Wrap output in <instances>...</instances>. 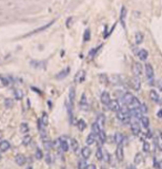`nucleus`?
I'll use <instances>...</instances> for the list:
<instances>
[{"label": "nucleus", "instance_id": "obj_1", "mask_svg": "<svg viewBox=\"0 0 162 169\" xmlns=\"http://www.w3.org/2000/svg\"><path fill=\"white\" fill-rule=\"evenodd\" d=\"M108 107H109V109H110V111L115 112V113H117V112L119 111L120 108H121V106H120V103H119V101H117V100L110 101V103H109V104H108Z\"/></svg>", "mask_w": 162, "mask_h": 169}, {"label": "nucleus", "instance_id": "obj_2", "mask_svg": "<svg viewBox=\"0 0 162 169\" xmlns=\"http://www.w3.org/2000/svg\"><path fill=\"white\" fill-rule=\"evenodd\" d=\"M133 97H134V96L131 93H123L121 96V102L123 103L124 105H129L131 103V101L133 100Z\"/></svg>", "mask_w": 162, "mask_h": 169}, {"label": "nucleus", "instance_id": "obj_3", "mask_svg": "<svg viewBox=\"0 0 162 169\" xmlns=\"http://www.w3.org/2000/svg\"><path fill=\"white\" fill-rule=\"evenodd\" d=\"M132 71H133V74H134V76H138V78H140L142 74V65L140 64V63L135 62L134 64H133L132 66Z\"/></svg>", "mask_w": 162, "mask_h": 169}, {"label": "nucleus", "instance_id": "obj_4", "mask_svg": "<svg viewBox=\"0 0 162 169\" xmlns=\"http://www.w3.org/2000/svg\"><path fill=\"white\" fill-rule=\"evenodd\" d=\"M145 75L149 80H153V76H154V71H153V67L151 64H145Z\"/></svg>", "mask_w": 162, "mask_h": 169}, {"label": "nucleus", "instance_id": "obj_5", "mask_svg": "<svg viewBox=\"0 0 162 169\" xmlns=\"http://www.w3.org/2000/svg\"><path fill=\"white\" fill-rule=\"evenodd\" d=\"M115 157L119 161H122L123 160V157H124V153H123V147L122 145H119L117 147V150H115Z\"/></svg>", "mask_w": 162, "mask_h": 169}, {"label": "nucleus", "instance_id": "obj_6", "mask_svg": "<svg viewBox=\"0 0 162 169\" xmlns=\"http://www.w3.org/2000/svg\"><path fill=\"white\" fill-rule=\"evenodd\" d=\"M110 101H111L110 94H109L108 92H102V94H101V103L102 104L108 106V104L110 103Z\"/></svg>", "mask_w": 162, "mask_h": 169}, {"label": "nucleus", "instance_id": "obj_7", "mask_svg": "<svg viewBox=\"0 0 162 169\" xmlns=\"http://www.w3.org/2000/svg\"><path fill=\"white\" fill-rule=\"evenodd\" d=\"M131 83H132V87L135 90V91L140 90V87H141V81H140V78L134 76V78H132V81H131Z\"/></svg>", "mask_w": 162, "mask_h": 169}, {"label": "nucleus", "instance_id": "obj_8", "mask_svg": "<svg viewBox=\"0 0 162 169\" xmlns=\"http://www.w3.org/2000/svg\"><path fill=\"white\" fill-rule=\"evenodd\" d=\"M15 161H16V164L19 165V166H23V165L26 164V157H24L23 155H21V154H19V155L16 156Z\"/></svg>", "mask_w": 162, "mask_h": 169}, {"label": "nucleus", "instance_id": "obj_9", "mask_svg": "<svg viewBox=\"0 0 162 169\" xmlns=\"http://www.w3.org/2000/svg\"><path fill=\"white\" fill-rule=\"evenodd\" d=\"M140 129H141L140 124L137 122V120H134V122L131 124V130H132V133L134 134V135H138V134L140 133Z\"/></svg>", "mask_w": 162, "mask_h": 169}, {"label": "nucleus", "instance_id": "obj_10", "mask_svg": "<svg viewBox=\"0 0 162 169\" xmlns=\"http://www.w3.org/2000/svg\"><path fill=\"white\" fill-rule=\"evenodd\" d=\"M110 82L112 84H122V80H121V76L120 75H117V74H113V75L110 76Z\"/></svg>", "mask_w": 162, "mask_h": 169}, {"label": "nucleus", "instance_id": "obj_11", "mask_svg": "<svg viewBox=\"0 0 162 169\" xmlns=\"http://www.w3.org/2000/svg\"><path fill=\"white\" fill-rule=\"evenodd\" d=\"M143 39H144L143 33H142V32H140V31H138L137 33H135V36H134V42H135V44H141V43L143 42Z\"/></svg>", "mask_w": 162, "mask_h": 169}, {"label": "nucleus", "instance_id": "obj_12", "mask_svg": "<svg viewBox=\"0 0 162 169\" xmlns=\"http://www.w3.org/2000/svg\"><path fill=\"white\" fill-rule=\"evenodd\" d=\"M9 148H10V143H9L8 140H2V142H0V151H1V153L7 151Z\"/></svg>", "mask_w": 162, "mask_h": 169}, {"label": "nucleus", "instance_id": "obj_13", "mask_svg": "<svg viewBox=\"0 0 162 169\" xmlns=\"http://www.w3.org/2000/svg\"><path fill=\"white\" fill-rule=\"evenodd\" d=\"M80 107H81V109H83V111L88 109V101H87L86 94H82L81 101H80Z\"/></svg>", "mask_w": 162, "mask_h": 169}, {"label": "nucleus", "instance_id": "obj_14", "mask_svg": "<svg viewBox=\"0 0 162 169\" xmlns=\"http://www.w3.org/2000/svg\"><path fill=\"white\" fill-rule=\"evenodd\" d=\"M150 98L154 103H159L160 102V96H159V94H158V92L154 91V90H151L150 91Z\"/></svg>", "mask_w": 162, "mask_h": 169}, {"label": "nucleus", "instance_id": "obj_15", "mask_svg": "<svg viewBox=\"0 0 162 169\" xmlns=\"http://www.w3.org/2000/svg\"><path fill=\"white\" fill-rule=\"evenodd\" d=\"M114 142L117 143L118 145H121L122 143L124 142V136H123V134H121V133L114 134Z\"/></svg>", "mask_w": 162, "mask_h": 169}, {"label": "nucleus", "instance_id": "obj_16", "mask_svg": "<svg viewBox=\"0 0 162 169\" xmlns=\"http://www.w3.org/2000/svg\"><path fill=\"white\" fill-rule=\"evenodd\" d=\"M148 55H149L148 51L144 50V49L140 50V51L138 52V56H139V59H140V60H142V61H145L146 59H148Z\"/></svg>", "mask_w": 162, "mask_h": 169}, {"label": "nucleus", "instance_id": "obj_17", "mask_svg": "<svg viewBox=\"0 0 162 169\" xmlns=\"http://www.w3.org/2000/svg\"><path fill=\"white\" fill-rule=\"evenodd\" d=\"M60 146H59V148H60V150L61 151H67L68 150V148H69V146H68V144H67V142H66V138H63V137H61L60 138Z\"/></svg>", "mask_w": 162, "mask_h": 169}, {"label": "nucleus", "instance_id": "obj_18", "mask_svg": "<svg viewBox=\"0 0 162 169\" xmlns=\"http://www.w3.org/2000/svg\"><path fill=\"white\" fill-rule=\"evenodd\" d=\"M97 134H94V133H91V134H89L88 135V137H87V139H86V143H87V145H92L93 143L95 142V138H97Z\"/></svg>", "mask_w": 162, "mask_h": 169}, {"label": "nucleus", "instance_id": "obj_19", "mask_svg": "<svg viewBox=\"0 0 162 169\" xmlns=\"http://www.w3.org/2000/svg\"><path fill=\"white\" fill-rule=\"evenodd\" d=\"M90 155H91L90 148H89V147H83L82 150H81V156L82 157H83L84 159H88V158L90 157Z\"/></svg>", "mask_w": 162, "mask_h": 169}, {"label": "nucleus", "instance_id": "obj_20", "mask_svg": "<svg viewBox=\"0 0 162 169\" xmlns=\"http://www.w3.org/2000/svg\"><path fill=\"white\" fill-rule=\"evenodd\" d=\"M38 126H39L38 127V129H39L40 134L42 135V137H44V135H46V125L41 122V119L38 120Z\"/></svg>", "mask_w": 162, "mask_h": 169}, {"label": "nucleus", "instance_id": "obj_21", "mask_svg": "<svg viewBox=\"0 0 162 169\" xmlns=\"http://www.w3.org/2000/svg\"><path fill=\"white\" fill-rule=\"evenodd\" d=\"M140 105H141V104H140L139 100H138L137 97H133V100L131 101V103L128 105V106L130 107V108H139Z\"/></svg>", "mask_w": 162, "mask_h": 169}, {"label": "nucleus", "instance_id": "obj_22", "mask_svg": "<svg viewBox=\"0 0 162 169\" xmlns=\"http://www.w3.org/2000/svg\"><path fill=\"white\" fill-rule=\"evenodd\" d=\"M104 122H106V116L103 115V114H100V115H98V119H97V123L100 125V127H103L104 125Z\"/></svg>", "mask_w": 162, "mask_h": 169}, {"label": "nucleus", "instance_id": "obj_23", "mask_svg": "<svg viewBox=\"0 0 162 169\" xmlns=\"http://www.w3.org/2000/svg\"><path fill=\"white\" fill-rule=\"evenodd\" d=\"M91 129H92V133H94V134H99V131L101 130V127H100V125L98 124L97 122L95 123H93L92 124V126H91Z\"/></svg>", "mask_w": 162, "mask_h": 169}, {"label": "nucleus", "instance_id": "obj_24", "mask_svg": "<svg viewBox=\"0 0 162 169\" xmlns=\"http://www.w3.org/2000/svg\"><path fill=\"white\" fill-rule=\"evenodd\" d=\"M52 23H53V20H52V21H50V22H49L48 25L43 26V27H41V28H38V29H36L33 32H31V33H29V36H30V34H33V33H37V32H41L42 30H44V29H47V28H49L51 25H52Z\"/></svg>", "mask_w": 162, "mask_h": 169}, {"label": "nucleus", "instance_id": "obj_25", "mask_svg": "<svg viewBox=\"0 0 162 169\" xmlns=\"http://www.w3.org/2000/svg\"><path fill=\"white\" fill-rule=\"evenodd\" d=\"M70 144H71L70 146H71V148H72V150L73 151H77L78 148H79V143H78L74 138H72V139L70 140Z\"/></svg>", "mask_w": 162, "mask_h": 169}, {"label": "nucleus", "instance_id": "obj_26", "mask_svg": "<svg viewBox=\"0 0 162 169\" xmlns=\"http://www.w3.org/2000/svg\"><path fill=\"white\" fill-rule=\"evenodd\" d=\"M140 119H141V125L143 126V128H148V127H149V123H150V122H149V118L146 117V116H142Z\"/></svg>", "mask_w": 162, "mask_h": 169}, {"label": "nucleus", "instance_id": "obj_27", "mask_svg": "<svg viewBox=\"0 0 162 169\" xmlns=\"http://www.w3.org/2000/svg\"><path fill=\"white\" fill-rule=\"evenodd\" d=\"M98 136H99V139H100V142L103 144V143H106V140H107V135H106V133H104L103 130H100L99 131V134H98Z\"/></svg>", "mask_w": 162, "mask_h": 169}, {"label": "nucleus", "instance_id": "obj_28", "mask_svg": "<svg viewBox=\"0 0 162 169\" xmlns=\"http://www.w3.org/2000/svg\"><path fill=\"white\" fill-rule=\"evenodd\" d=\"M143 161V157H142L141 154H137L134 156V165H140Z\"/></svg>", "mask_w": 162, "mask_h": 169}, {"label": "nucleus", "instance_id": "obj_29", "mask_svg": "<svg viewBox=\"0 0 162 169\" xmlns=\"http://www.w3.org/2000/svg\"><path fill=\"white\" fill-rule=\"evenodd\" d=\"M20 131H21L22 134H26L29 131V126L28 124H26V123H22L21 125H20Z\"/></svg>", "mask_w": 162, "mask_h": 169}, {"label": "nucleus", "instance_id": "obj_30", "mask_svg": "<svg viewBox=\"0 0 162 169\" xmlns=\"http://www.w3.org/2000/svg\"><path fill=\"white\" fill-rule=\"evenodd\" d=\"M83 80H84V71H81V72H79V73H78L77 78H75V81H77V82H79V83H81Z\"/></svg>", "mask_w": 162, "mask_h": 169}, {"label": "nucleus", "instance_id": "obj_31", "mask_svg": "<svg viewBox=\"0 0 162 169\" xmlns=\"http://www.w3.org/2000/svg\"><path fill=\"white\" fill-rule=\"evenodd\" d=\"M78 168L79 169H87V161H86L84 158L78 162Z\"/></svg>", "mask_w": 162, "mask_h": 169}, {"label": "nucleus", "instance_id": "obj_32", "mask_svg": "<svg viewBox=\"0 0 162 169\" xmlns=\"http://www.w3.org/2000/svg\"><path fill=\"white\" fill-rule=\"evenodd\" d=\"M90 37H91L90 29H86V31H84V33H83V40L84 41H89L90 40Z\"/></svg>", "mask_w": 162, "mask_h": 169}, {"label": "nucleus", "instance_id": "obj_33", "mask_svg": "<svg viewBox=\"0 0 162 169\" xmlns=\"http://www.w3.org/2000/svg\"><path fill=\"white\" fill-rule=\"evenodd\" d=\"M74 96H75L74 89H73V87H71L70 92H69V98H70V102L71 103H73V101H74Z\"/></svg>", "mask_w": 162, "mask_h": 169}, {"label": "nucleus", "instance_id": "obj_34", "mask_svg": "<svg viewBox=\"0 0 162 169\" xmlns=\"http://www.w3.org/2000/svg\"><path fill=\"white\" fill-rule=\"evenodd\" d=\"M31 140H32V138H31V136H29V135H27V136H24L23 137V139H22V144L23 145H29L31 143Z\"/></svg>", "mask_w": 162, "mask_h": 169}, {"label": "nucleus", "instance_id": "obj_35", "mask_svg": "<svg viewBox=\"0 0 162 169\" xmlns=\"http://www.w3.org/2000/svg\"><path fill=\"white\" fill-rule=\"evenodd\" d=\"M87 127V124H86V122H84L83 119H80L79 120V123H78V128L80 129V130H83L84 128Z\"/></svg>", "mask_w": 162, "mask_h": 169}, {"label": "nucleus", "instance_id": "obj_36", "mask_svg": "<svg viewBox=\"0 0 162 169\" xmlns=\"http://www.w3.org/2000/svg\"><path fill=\"white\" fill-rule=\"evenodd\" d=\"M97 158L99 160H102V158H103V150H102V148H98L97 149Z\"/></svg>", "mask_w": 162, "mask_h": 169}, {"label": "nucleus", "instance_id": "obj_37", "mask_svg": "<svg viewBox=\"0 0 162 169\" xmlns=\"http://www.w3.org/2000/svg\"><path fill=\"white\" fill-rule=\"evenodd\" d=\"M15 96L17 100H22V97H23V93H22L21 91H19V90H17V91H15Z\"/></svg>", "mask_w": 162, "mask_h": 169}, {"label": "nucleus", "instance_id": "obj_38", "mask_svg": "<svg viewBox=\"0 0 162 169\" xmlns=\"http://www.w3.org/2000/svg\"><path fill=\"white\" fill-rule=\"evenodd\" d=\"M36 158L37 159H42V157H43V154H42V151H41V149H39V148H37L36 149Z\"/></svg>", "mask_w": 162, "mask_h": 169}, {"label": "nucleus", "instance_id": "obj_39", "mask_svg": "<svg viewBox=\"0 0 162 169\" xmlns=\"http://www.w3.org/2000/svg\"><path fill=\"white\" fill-rule=\"evenodd\" d=\"M4 105H6L7 108H10V107H12V105H13V101L11 100V98H7V100L4 101Z\"/></svg>", "mask_w": 162, "mask_h": 169}, {"label": "nucleus", "instance_id": "obj_40", "mask_svg": "<svg viewBox=\"0 0 162 169\" xmlns=\"http://www.w3.org/2000/svg\"><path fill=\"white\" fill-rule=\"evenodd\" d=\"M68 73H69V69H66L64 71L60 72L59 75H57V78H64V76H67V74H68Z\"/></svg>", "mask_w": 162, "mask_h": 169}, {"label": "nucleus", "instance_id": "obj_41", "mask_svg": "<svg viewBox=\"0 0 162 169\" xmlns=\"http://www.w3.org/2000/svg\"><path fill=\"white\" fill-rule=\"evenodd\" d=\"M102 160H104L106 162H109V161H110V155L108 154V151L103 150V158H102Z\"/></svg>", "mask_w": 162, "mask_h": 169}, {"label": "nucleus", "instance_id": "obj_42", "mask_svg": "<svg viewBox=\"0 0 162 169\" xmlns=\"http://www.w3.org/2000/svg\"><path fill=\"white\" fill-rule=\"evenodd\" d=\"M142 149H143V151L148 153V151L150 150V144H149L148 142H144L143 143V146H142Z\"/></svg>", "mask_w": 162, "mask_h": 169}, {"label": "nucleus", "instance_id": "obj_43", "mask_svg": "<svg viewBox=\"0 0 162 169\" xmlns=\"http://www.w3.org/2000/svg\"><path fill=\"white\" fill-rule=\"evenodd\" d=\"M40 119H41V122L43 123L44 125L48 124V115H47L46 113H42V117L40 118Z\"/></svg>", "mask_w": 162, "mask_h": 169}, {"label": "nucleus", "instance_id": "obj_44", "mask_svg": "<svg viewBox=\"0 0 162 169\" xmlns=\"http://www.w3.org/2000/svg\"><path fill=\"white\" fill-rule=\"evenodd\" d=\"M44 147H46V149H51L53 147V143L52 142H49V140H47V142H44Z\"/></svg>", "mask_w": 162, "mask_h": 169}, {"label": "nucleus", "instance_id": "obj_45", "mask_svg": "<svg viewBox=\"0 0 162 169\" xmlns=\"http://www.w3.org/2000/svg\"><path fill=\"white\" fill-rule=\"evenodd\" d=\"M126 14V8L122 7V9H121V17H120V19H121V22H123Z\"/></svg>", "mask_w": 162, "mask_h": 169}, {"label": "nucleus", "instance_id": "obj_46", "mask_svg": "<svg viewBox=\"0 0 162 169\" xmlns=\"http://www.w3.org/2000/svg\"><path fill=\"white\" fill-rule=\"evenodd\" d=\"M139 108H140V111H141V113H143V114H145L146 112H148V107H146L145 104H141Z\"/></svg>", "mask_w": 162, "mask_h": 169}, {"label": "nucleus", "instance_id": "obj_47", "mask_svg": "<svg viewBox=\"0 0 162 169\" xmlns=\"http://www.w3.org/2000/svg\"><path fill=\"white\" fill-rule=\"evenodd\" d=\"M100 47H101V45H100ZM100 47H98L97 49H93V50H92V51H91V52H89V56H90V58H93V55H94V53H95V52L98 51V50L100 49Z\"/></svg>", "mask_w": 162, "mask_h": 169}, {"label": "nucleus", "instance_id": "obj_48", "mask_svg": "<svg viewBox=\"0 0 162 169\" xmlns=\"http://www.w3.org/2000/svg\"><path fill=\"white\" fill-rule=\"evenodd\" d=\"M155 144H157V146H158V148L160 149V150H162V142H160L158 138H155Z\"/></svg>", "mask_w": 162, "mask_h": 169}, {"label": "nucleus", "instance_id": "obj_49", "mask_svg": "<svg viewBox=\"0 0 162 169\" xmlns=\"http://www.w3.org/2000/svg\"><path fill=\"white\" fill-rule=\"evenodd\" d=\"M0 81L2 82V84H3L4 86H7V85L9 84V81L7 80V78H0Z\"/></svg>", "mask_w": 162, "mask_h": 169}, {"label": "nucleus", "instance_id": "obj_50", "mask_svg": "<svg viewBox=\"0 0 162 169\" xmlns=\"http://www.w3.org/2000/svg\"><path fill=\"white\" fill-rule=\"evenodd\" d=\"M46 158H47V164H51V159H50V155L46 154Z\"/></svg>", "mask_w": 162, "mask_h": 169}, {"label": "nucleus", "instance_id": "obj_51", "mask_svg": "<svg viewBox=\"0 0 162 169\" xmlns=\"http://www.w3.org/2000/svg\"><path fill=\"white\" fill-rule=\"evenodd\" d=\"M157 116H158V117H159V118H162V108L160 109V111L157 113Z\"/></svg>", "mask_w": 162, "mask_h": 169}, {"label": "nucleus", "instance_id": "obj_52", "mask_svg": "<svg viewBox=\"0 0 162 169\" xmlns=\"http://www.w3.org/2000/svg\"><path fill=\"white\" fill-rule=\"evenodd\" d=\"M87 169H97V167L94 165H89V166H87Z\"/></svg>", "mask_w": 162, "mask_h": 169}, {"label": "nucleus", "instance_id": "obj_53", "mask_svg": "<svg viewBox=\"0 0 162 169\" xmlns=\"http://www.w3.org/2000/svg\"><path fill=\"white\" fill-rule=\"evenodd\" d=\"M126 169H137V168H135V166H134V165H131V166H129Z\"/></svg>", "mask_w": 162, "mask_h": 169}, {"label": "nucleus", "instance_id": "obj_54", "mask_svg": "<svg viewBox=\"0 0 162 169\" xmlns=\"http://www.w3.org/2000/svg\"><path fill=\"white\" fill-rule=\"evenodd\" d=\"M159 90L162 92V82H160V84H159Z\"/></svg>", "mask_w": 162, "mask_h": 169}, {"label": "nucleus", "instance_id": "obj_55", "mask_svg": "<svg viewBox=\"0 0 162 169\" xmlns=\"http://www.w3.org/2000/svg\"><path fill=\"white\" fill-rule=\"evenodd\" d=\"M160 169H162V162L160 164Z\"/></svg>", "mask_w": 162, "mask_h": 169}, {"label": "nucleus", "instance_id": "obj_56", "mask_svg": "<svg viewBox=\"0 0 162 169\" xmlns=\"http://www.w3.org/2000/svg\"><path fill=\"white\" fill-rule=\"evenodd\" d=\"M160 138L162 139V131H161V134H160Z\"/></svg>", "mask_w": 162, "mask_h": 169}, {"label": "nucleus", "instance_id": "obj_57", "mask_svg": "<svg viewBox=\"0 0 162 169\" xmlns=\"http://www.w3.org/2000/svg\"><path fill=\"white\" fill-rule=\"evenodd\" d=\"M28 169H32V168H31V167H29V168H28Z\"/></svg>", "mask_w": 162, "mask_h": 169}]
</instances>
